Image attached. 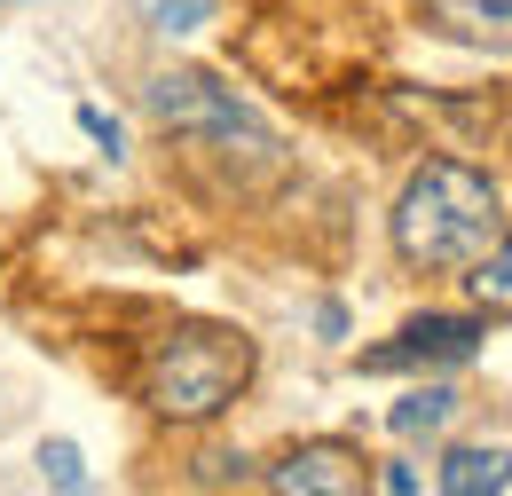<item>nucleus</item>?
Wrapping results in <instances>:
<instances>
[{
  "mask_svg": "<svg viewBox=\"0 0 512 496\" xmlns=\"http://www.w3.org/2000/svg\"><path fill=\"white\" fill-rule=\"evenodd\" d=\"M142 16H150V32H166V40H174V32H197V24L213 16V0H150Z\"/></svg>",
  "mask_w": 512,
  "mask_h": 496,
  "instance_id": "11",
  "label": "nucleus"
},
{
  "mask_svg": "<svg viewBox=\"0 0 512 496\" xmlns=\"http://www.w3.org/2000/svg\"><path fill=\"white\" fill-rule=\"evenodd\" d=\"M245 378H253V339L237 323H174L166 339H150L142 402L174 426H205L245 394Z\"/></svg>",
  "mask_w": 512,
  "mask_h": 496,
  "instance_id": "2",
  "label": "nucleus"
},
{
  "mask_svg": "<svg viewBox=\"0 0 512 496\" xmlns=\"http://www.w3.org/2000/svg\"><path fill=\"white\" fill-rule=\"evenodd\" d=\"M40 481H56V489H87V457L71 449V441H40Z\"/></svg>",
  "mask_w": 512,
  "mask_h": 496,
  "instance_id": "10",
  "label": "nucleus"
},
{
  "mask_svg": "<svg viewBox=\"0 0 512 496\" xmlns=\"http://www.w3.org/2000/svg\"><path fill=\"white\" fill-rule=\"evenodd\" d=\"M473 347H481V323L473 315H418L386 347L363 355V371H457V363H473Z\"/></svg>",
  "mask_w": 512,
  "mask_h": 496,
  "instance_id": "4",
  "label": "nucleus"
},
{
  "mask_svg": "<svg viewBox=\"0 0 512 496\" xmlns=\"http://www.w3.org/2000/svg\"><path fill=\"white\" fill-rule=\"evenodd\" d=\"M142 103H150V119L174 126V134H205V142H221L229 158H253V166H276V126L260 119L253 103H237V87H221L213 71H158L150 87H142Z\"/></svg>",
  "mask_w": 512,
  "mask_h": 496,
  "instance_id": "3",
  "label": "nucleus"
},
{
  "mask_svg": "<svg viewBox=\"0 0 512 496\" xmlns=\"http://www.w3.org/2000/svg\"><path fill=\"white\" fill-rule=\"evenodd\" d=\"M465 284H473V300H481V308H497V315H512V237H497V245L481 252V260H473V276H465Z\"/></svg>",
  "mask_w": 512,
  "mask_h": 496,
  "instance_id": "9",
  "label": "nucleus"
},
{
  "mask_svg": "<svg viewBox=\"0 0 512 496\" xmlns=\"http://www.w3.org/2000/svg\"><path fill=\"white\" fill-rule=\"evenodd\" d=\"M316 331H331V339H339V331H347V308H339V300H323V308H316Z\"/></svg>",
  "mask_w": 512,
  "mask_h": 496,
  "instance_id": "14",
  "label": "nucleus"
},
{
  "mask_svg": "<svg viewBox=\"0 0 512 496\" xmlns=\"http://www.w3.org/2000/svg\"><path fill=\"white\" fill-rule=\"evenodd\" d=\"M426 16L442 24L449 40H473V48H512V0H426Z\"/></svg>",
  "mask_w": 512,
  "mask_h": 496,
  "instance_id": "6",
  "label": "nucleus"
},
{
  "mask_svg": "<svg viewBox=\"0 0 512 496\" xmlns=\"http://www.w3.org/2000/svg\"><path fill=\"white\" fill-rule=\"evenodd\" d=\"M442 489L449 496H497V489H512V449H449V457H442Z\"/></svg>",
  "mask_w": 512,
  "mask_h": 496,
  "instance_id": "7",
  "label": "nucleus"
},
{
  "mask_svg": "<svg viewBox=\"0 0 512 496\" xmlns=\"http://www.w3.org/2000/svg\"><path fill=\"white\" fill-rule=\"evenodd\" d=\"M0 8H16V0H0Z\"/></svg>",
  "mask_w": 512,
  "mask_h": 496,
  "instance_id": "15",
  "label": "nucleus"
},
{
  "mask_svg": "<svg viewBox=\"0 0 512 496\" xmlns=\"http://www.w3.org/2000/svg\"><path fill=\"white\" fill-rule=\"evenodd\" d=\"M268 489L276 496H355V489H371V465L347 441H308L284 465H268Z\"/></svg>",
  "mask_w": 512,
  "mask_h": 496,
  "instance_id": "5",
  "label": "nucleus"
},
{
  "mask_svg": "<svg viewBox=\"0 0 512 496\" xmlns=\"http://www.w3.org/2000/svg\"><path fill=\"white\" fill-rule=\"evenodd\" d=\"M79 126H87V142H103L111 158L127 150V134H119V119H111V111H95V103H79Z\"/></svg>",
  "mask_w": 512,
  "mask_h": 496,
  "instance_id": "12",
  "label": "nucleus"
},
{
  "mask_svg": "<svg viewBox=\"0 0 512 496\" xmlns=\"http://www.w3.org/2000/svg\"><path fill=\"white\" fill-rule=\"evenodd\" d=\"M449 418H457V394H449V386H418V394H402V402L386 410V426H394L402 441H418V434H442Z\"/></svg>",
  "mask_w": 512,
  "mask_h": 496,
  "instance_id": "8",
  "label": "nucleus"
},
{
  "mask_svg": "<svg viewBox=\"0 0 512 496\" xmlns=\"http://www.w3.org/2000/svg\"><path fill=\"white\" fill-rule=\"evenodd\" d=\"M497 237H505L497 182L457 158H426L410 189L394 197V252L410 268H473Z\"/></svg>",
  "mask_w": 512,
  "mask_h": 496,
  "instance_id": "1",
  "label": "nucleus"
},
{
  "mask_svg": "<svg viewBox=\"0 0 512 496\" xmlns=\"http://www.w3.org/2000/svg\"><path fill=\"white\" fill-rule=\"evenodd\" d=\"M379 481H386V489H394V496H410V489H418V465H386Z\"/></svg>",
  "mask_w": 512,
  "mask_h": 496,
  "instance_id": "13",
  "label": "nucleus"
}]
</instances>
